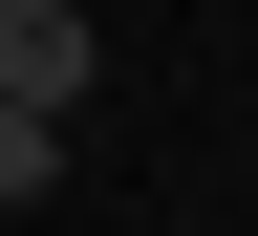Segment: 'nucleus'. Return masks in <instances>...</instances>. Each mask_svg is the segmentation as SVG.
<instances>
[{"instance_id":"f257e3e1","label":"nucleus","mask_w":258,"mask_h":236,"mask_svg":"<svg viewBox=\"0 0 258 236\" xmlns=\"http://www.w3.org/2000/svg\"><path fill=\"white\" fill-rule=\"evenodd\" d=\"M86 64H108V43H86V0H0V108H86Z\"/></svg>"},{"instance_id":"f03ea898","label":"nucleus","mask_w":258,"mask_h":236,"mask_svg":"<svg viewBox=\"0 0 258 236\" xmlns=\"http://www.w3.org/2000/svg\"><path fill=\"white\" fill-rule=\"evenodd\" d=\"M43 172H64V129H43V108H0V215H22Z\"/></svg>"}]
</instances>
